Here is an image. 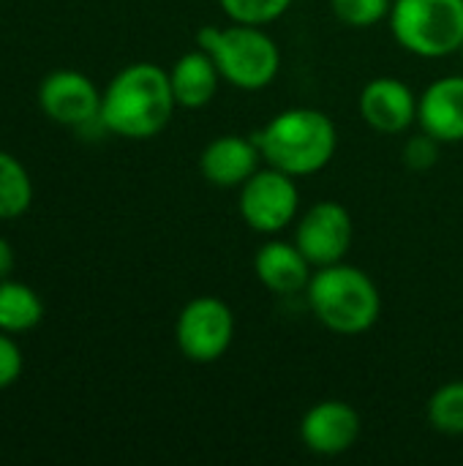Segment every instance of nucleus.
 Returning a JSON list of instances; mask_svg holds the SVG:
<instances>
[{
    "mask_svg": "<svg viewBox=\"0 0 463 466\" xmlns=\"http://www.w3.org/2000/svg\"><path fill=\"white\" fill-rule=\"evenodd\" d=\"M175 339L180 352L191 363H216L218 358L226 355L235 339L232 309L218 298L191 300L177 317Z\"/></svg>",
    "mask_w": 463,
    "mask_h": 466,
    "instance_id": "423d86ee",
    "label": "nucleus"
},
{
    "mask_svg": "<svg viewBox=\"0 0 463 466\" xmlns=\"http://www.w3.org/2000/svg\"><path fill=\"white\" fill-rule=\"evenodd\" d=\"M257 145L270 167L292 177H306L333 161L338 134L325 112L311 106H295L278 112L259 131Z\"/></svg>",
    "mask_w": 463,
    "mask_h": 466,
    "instance_id": "f03ea898",
    "label": "nucleus"
},
{
    "mask_svg": "<svg viewBox=\"0 0 463 466\" xmlns=\"http://www.w3.org/2000/svg\"><path fill=\"white\" fill-rule=\"evenodd\" d=\"M360 437V415L344 401H319L300 420V440L317 456H341Z\"/></svg>",
    "mask_w": 463,
    "mask_h": 466,
    "instance_id": "9d476101",
    "label": "nucleus"
},
{
    "mask_svg": "<svg viewBox=\"0 0 463 466\" xmlns=\"http://www.w3.org/2000/svg\"><path fill=\"white\" fill-rule=\"evenodd\" d=\"M259 161H262V150H259L257 139L224 134V137H216L202 150L199 169L210 186L237 188L257 172Z\"/></svg>",
    "mask_w": 463,
    "mask_h": 466,
    "instance_id": "f8f14e48",
    "label": "nucleus"
},
{
    "mask_svg": "<svg viewBox=\"0 0 463 466\" xmlns=\"http://www.w3.org/2000/svg\"><path fill=\"white\" fill-rule=\"evenodd\" d=\"M418 120L439 142L463 139V76H442L418 101Z\"/></svg>",
    "mask_w": 463,
    "mask_h": 466,
    "instance_id": "ddd939ff",
    "label": "nucleus"
},
{
    "mask_svg": "<svg viewBox=\"0 0 463 466\" xmlns=\"http://www.w3.org/2000/svg\"><path fill=\"white\" fill-rule=\"evenodd\" d=\"M311 268L314 265L297 248V243H284V240L265 243L254 257L257 279L276 295H297L308 289V281L314 276Z\"/></svg>",
    "mask_w": 463,
    "mask_h": 466,
    "instance_id": "4468645a",
    "label": "nucleus"
},
{
    "mask_svg": "<svg viewBox=\"0 0 463 466\" xmlns=\"http://www.w3.org/2000/svg\"><path fill=\"white\" fill-rule=\"evenodd\" d=\"M428 420L437 431L461 437L463 434V380L442 385L428 401Z\"/></svg>",
    "mask_w": 463,
    "mask_h": 466,
    "instance_id": "a211bd4d",
    "label": "nucleus"
},
{
    "mask_svg": "<svg viewBox=\"0 0 463 466\" xmlns=\"http://www.w3.org/2000/svg\"><path fill=\"white\" fill-rule=\"evenodd\" d=\"M221 79L224 76H221L216 60L202 46L196 52H186L169 71L175 101H177V106H186V109H199V106L210 104Z\"/></svg>",
    "mask_w": 463,
    "mask_h": 466,
    "instance_id": "2eb2a0df",
    "label": "nucleus"
},
{
    "mask_svg": "<svg viewBox=\"0 0 463 466\" xmlns=\"http://www.w3.org/2000/svg\"><path fill=\"white\" fill-rule=\"evenodd\" d=\"M196 44L216 60L221 76L243 90L270 85L281 68V52L259 25H207L196 33Z\"/></svg>",
    "mask_w": 463,
    "mask_h": 466,
    "instance_id": "20e7f679",
    "label": "nucleus"
},
{
    "mask_svg": "<svg viewBox=\"0 0 463 466\" xmlns=\"http://www.w3.org/2000/svg\"><path fill=\"white\" fill-rule=\"evenodd\" d=\"M297 205L300 194L295 177L276 167L257 169L240 186V216L257 232L276 235L287 229L297 213Z\"/></svg>",
    "mask_w": 463,
    "mask_h": 466,
    "instance_id": "0eeeda50",
    "label": "nucleus"
},
{
    "mask_svg": "<svg viewBox=\"0 0 463 466\" xmlns=\"http://www.w3.org/2000/svg\"><path fill=\"white\" fill-rule=\"evenodd\" d=\"M22 374V352L11 333L0 330V390L11 388Z\"/></svg>",
    "mask_w": 463,
    "mask_h": 466,
    "instance_id": "4be33fe9",
    "label": "nucleus"
},
{
    "mask_svg": "<svg viewBox=\"0 0 463 466\" xmlns=\"http://www.w3.org/2000/svg\"><path fill=\"white\" fill-rule=\"evenodd\" d=\"M38 104L49 120L74 128L96 123L101 115L98 87L82 71L74 68H57L46 74L38 87Z\"/></svg>",
    "mask_w": 463,
    "mask_h": 466,
    "instance_id": "1a4fd4ad",
    "label": "nucleus"
},
{
    "mask_svg": "<svg viewBox=\"0 0 463 466\" xmlns=\"http://www.w3.org/2000/svg\"><path fill=\"white\" fill-rule=\"evenodd\" d=\"M461 52H463V44H461Z\"/></svg>",
    "mask_w": 463,
    "mask_h": 466,
    "instance_id": "b1692460",
    "label": "nucleus"
},
{
    "mask_svg": "<svg viewBox=\"0 0 463 466\" xmlns=\"http://www.w3.org/2000/svg\"><path fill=\"white\" fill-rule=\"evenodd\" d=\"M175 106L169 71L156 63H134L117 71L101 93L98 123L126 139H150L166 128Z\"/></svg>",
    "mask_w": 463,
    "mask_h": 466,
    "instance_id": "f257e3e1",
    "label": "nucleus"
},
{
    "mask_svg": "<svg viewBox=\"0 0 463 466\" xmlns=\"http://www.w3.org/2000/svg\"><path fill=\"white\" fill-rule=\"evenodd\" d=\"M390 27L412 55L448 57L463 44V0H396Z\"/></svg>",
    "mask_w": 463,
    "mask_h": 466,
    "instance_id": "39448f33",
    "label": "nucleus"
},
{
    "mask_svg": "<svg viewBox=\"0 0 463 466\" xmlns=\"http://www.w3.org/2000/svg\"><path fill=\"white\" fill-rule=\"evenodd\" d=\"M14 268V251L5 238H0V279H5Z\"/></svg>",
    "mask_w": 463,
    "mask_h": 466,
    "instance_id": "5701e85b",
    "label": "nucleus"
},
{
    "mask_svg": "<svg viewBox=\"0 0 463 466\" xmlns=\"http://www.w3.org/2000/svg\"><path fill=\"white\" fill-rule=\"evenodd\" d=\"M308 303L314 317L338 336L366 333L382 311L377 284L360 268L344 262L325 265L311 276Z\"/></svg>",
    "mask_w": 463,
    "mask_h": 466,
    "instance_id": "7ed1b4c3",
    "label": "nucleus"
},
{
    "mask_svg": "<svg viewBox=\"0 0 463 466\" xmlns=\"http://www.w3.org/2000/svg\"><path fill=\"white\" fill-rule=\"evenodd\" d=\"M44 317L41 298L19 281H0V330L25 333L33 330Z\"/></svg>",
    "mask_w": 463,
    "mask_h": 466,
    "instance_id": "dca6fc26",
    "label": "nucleus"
},
{
    "mask_svg": "<svg viewBox=\"0 0 463 466\" xmlns=\"http://www.w3.org/2000/svg\"><path fill=\"white\" fill-rule=\"evenodd\" d=\"M355 238L352 216L338 202H317L297 224L295 243L314 268L336 265L347 257Z\"/></svg>",
    "mask_w": 463,
    "mask_h": 466,
    "instance_id": "6e6552de",
    "label": "nucleus"
},
{
    "mask_svg": "<svg viewBox=\"0 0 463 466\" xmlns=\"http://www.w3.org/2000/svg\"><path fill=\"white\" fill-rule=\"evenodd\" d=\"M333 14L349 27H371L390 14V0H330Z\"/></svg>",
    "mask_w": 463,
    "mask_h": 466,
    "instance_id": "aec40b11",
    "label": "nucleus"
},
{
    "mask_svg": "<svg viewBox=\"0 0 463 466\" xmlns=\"http://www.w3.org/2000/svg\"><path fill=\"white\" fill-rule=\"evenodd\" d=\"M33 202V183L27 169L11 156L0 150V218L22 216Z\"/></svg>",
    "mask_w": 463,
    "mask_h": 466,
    "instance_id": "f3484780",
    "label": "nucleus"
},
{
    "mask_svg": "<svg viewBox=\"0 0 463 466\" xmlns=\"http://www.w3.org/2000/svg\"><path fill=\"white\" fill-rule=\"evenodd\" d=\"M360 115L379 134H401L418 120V98L401 79L379 76L363 87Z\"/></svg>",
    "mask_w": 463,
    "mask_h": 466,
    "instance_id": "9b49d317",
    "label": "nucleus"
},
{
    "mask_svg": "<svg viewBox=\"0 0 463 466\" xmlns=\"http://www.w3.org/2000/svg\"><path fill=\"white\" fill-rule=\"evenodd\" d=\"M439 139H434L431 134H420V137H412L409 142H407V147H404V161H407V167L409 169H415V172H426V169H431L437 161H439Z\"/></svg>",
    "mask_w": 463,
    "mask_h": 466,
    "instance_id": "412c9836",
    "label": "nucleus"
},
{
    "mask_svg": "<svg viewBox=\"0 0 463 466\" xmlns=\"http://www.w3.org/2000/svg\"><path fill=\"white\" fill-rule=\"evenodd\" d=\"M289 5L292 0H221V8L229 14L232 22L259 25V27L276 22L281 14H287Z\"/></svg>",
    "mask_w": 463,
    "mask_h": 466,
    "instance_id": "6ab92c4d",
    "label": "nucleus"
}]
</instances>
